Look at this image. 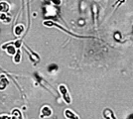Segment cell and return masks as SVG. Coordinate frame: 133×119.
<instances>
[{"instance_id": "cell-3", "label": "cell", "mask_w": 133, "mask_h": 119, "mask_svg": "<svg viewBox=\"0 0 133 119\" xmlns=\"http://www.w3.org/2000/svg\"><path fill=\"white\" fill-rule=\"evenodd\" d=\"M52 114H53L52 108H51L50 106H48V105H45V106H43L42 109H41V115H40V117H41V118L50 117Z\"/></svg>"}, {"instance_id": "cell-2", "label": "cell", "mask_w": 133, "mask_h": 119, "mask_svg": "<svg viewBox=\"0 0 133 119\" xmlns=\"http://www.w3.org/2000/svg\"><path fill=\"white\" fill-rule=\"evenodd\" d=\"M59 91H60V93H61L62 96H63L64 101L66 102V104H71V103H72V98L70 96V93H69V91H68V88H66V85H59Z\"/></svg>"}, {"instance_id": "cell-12", "label": "cell", "mask_w": 133, "mask_h": 119, "mask_svg": "<svg viewBox=\"0 0 133 119\" xmlns=\"http://www.w3.org/2000/svg\"><path fill=\"white\" fill-rule=\"evenodd\" d=\"M10 43H11L12 45H14V47L16 49H20V47L23 44V41L22 39H19V40H16V41H13V42H10Z\"/></svg>"}, {"instance_id": "cell-11", "label": "cell", "mask_w": 133, "mask_h": 119, "mask_svg": "<svg viewBox=\"0 0 133 119\" xmlns=\"http://www.w3.org/2000/svg\"><path fill=\"white\" fill-rule=\"evenodd\" d=\"M22 114L20 112V110L19 109H13V111H12V118H18V119H21L22 118V116H21Z\"/></svg>"}, {"instance_id": "cell-1", "label": "cell", "mask_w": 133, "mask_h": 119, "mask_svg": "<svg viewBox=\"0 0 133 119\" xmlns=\"http://www.w3.org/2000/svg\"><path fill=\"white\" fill-rule=\"evenodd\" d=\"M43 24H44L45 26H48V27H57V28H59L60 30H62V31H64V32H66V34L71 35V36H72V37H77V38H83V39H84V38H94V37H89V36H78V35L77 34H74V33H72V32H70V31H68L66 29H65L64 27H62L61 25H59V24H57V23L53 22V21H49V20H46V21H44L43 22Z\"/></svg>"}, {"instance_id": "cell-9", "label": "cell", "mask_w": 133, "mask_h": 119, "mask_svg": "<svg viewBox=\"0 0 133 119\" xmlns=\"http://www.w3.org/2000/svg\"><path fill=\"white\" fill-rule=\"evenodd\" d=\"M0 21L7 24V23H9L11 21V18L7 16V13H2V12H0Z\"/></svg>"}, {"instance_id": "cell-7", "label": "cell", "mask_w": 133, "mask_h": 119, "mask_svg": "<svg viewBox=\"0 0 133 119\" xmlns=\"http://www.w3.org/2000/svg\"><path fill=\"white\" fill-rule=\"evenodd\" d=\"M0 90H3V89H5L6 86L8 85V83H9V81H8V79H6L5 75H1V78H0Z\"/></svg>"}, {"instance_id": "cell-5", "label": "cell", "mask_w": 133, "mask_h": 119, "mask_svg": "<svg viewBox=\"0 0 133 119\" xmlns=\"http://www.w3.org/2000/svg\"><path fill=\"white\" fill-rule=\"evenodd\" d=\"M10 10V4L6 1H0V12L8 13Z\"/></svg>"}, {"instance_id": "cell-14", "label": "cell", "mask_w": 133, "mask_h": 119, "mask_svg": "<svg viewBox=\"0 0 133 119\" xmlns=\"http://www.w3.org/2000/svg\"><path fill=\"white\" fill-rule=\"evenodd\" d=\"M10 118H12V116L7 115V114H2V115H0V119H10Z\"/></svg>"}, {"instance_id": "cell-13", "label": "cell", "mask_w": 133, "mask_h": 119, "mask_svg": "<svg viewBox=\"0 0 133 119\" xmlns=\"http://www.w3.org/2000/svg\"><path fill=\"white\" fill-rule=\"evenodd\" d=\"M50 2L52 3V4H54V5H61L62 4V0H50Z\"/></svg>"}, {"instance_id": "cell-8", "label": "cell", "mask_w": 133, "mask_h": 119, "mask_svg": "<svg viewBox=\"0 0 133 119\" xmlns=\"http://www.w3.org/2000/svg\"><path fill=\"white\" fill-rule=\"evenodd\" d=\"M13 56H14L13 57V62L15 64H19L21 62V51H20V49H17L16 53Z\"/></svg>"}, {"instance_id": "cell-6", "label": "cell", "mask_w": 133, "mask_h": 119, "mask_svg": "<svg viewBox=\"0 0 133 119\" xmlns=\"http://www.w3.org/2000/svg\"><path fill=\"white\" fill-rule=\"evenodd\" d=\"M65 117L68 119H78V117L77 114L75 113L74 111H72L71 109H66L65 110Z\"/></svg>"}, {"instance_id": "cell-16", "label": "cell", "mask_w": 133, "mask_h": 119, "mask_svg": "<svg viewBox=\"0 0 133 119\" xmlns=\"http://www.w3.org/2000/svg\"><path fill=\"white\" fill-rule=\"evenodd\" d=\"M43 1H47V0H43Z\"/></svg>"}, {"instance_id": "cell-4", "label": "cell", "mask_w": 133, "mask_h": 119, "mask_svg": "<svg viewBox=\"0 0 133 119\" xmlns=\"http://www.w3.org/2000/svg\"><path fill=\"white\" fill-rule=\"evenodd\" d=\"M24 30H25L24 25L23 24H18V25L15 26V28H14V34H15L16 37H20L24 33Z\"/></svg>"}, {"instance_id": "cell-10", "label": "cell", "mask_w": 133, "mask_h": 119, "mask_svg": "<svg viewBox=\"0 0 133 119\" xmlns=\"http://www.w3.org/2000/svg\"><path fill=\"white\" fill-rule=\"evenodd\" d=\"M103 115H104L105 118H111V119L115 118V116H114V114H113V112H112V110L108 109V108L103 111Z\"/></svg>"}, {"instance_id": "cell-15", "label": "cell", "mask_w": 133, "mask_h": 119, "mask_svg": "<svg viewBox=\"0 0 133 119\" xmlns=\"http://www.w3.org/2000/svg\"><path fill=\"white\" fill-rule=\"evenodd\" d=\"M124 2H125V0H118V1H117V4L119 5V4H122V3H124Z\"/></svg>"}]
</instances>
